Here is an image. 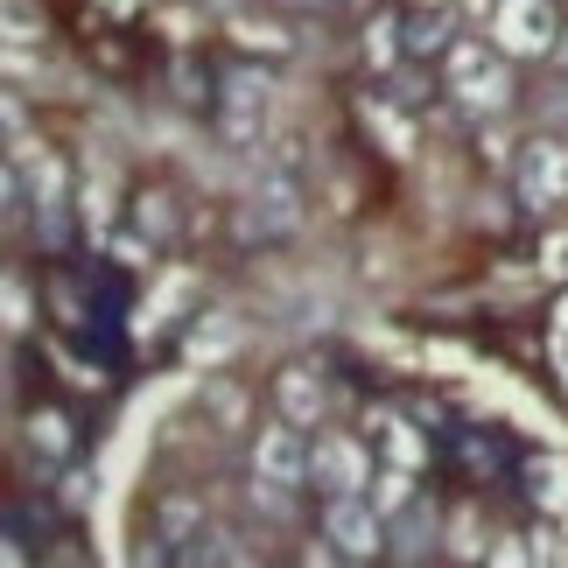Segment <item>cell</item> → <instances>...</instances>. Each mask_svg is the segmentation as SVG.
I'll return each mask as SVG.
<instances>
[{
  "instance_id": "2",
  "label": "cell",
  "mask_w": 568,
  "mask_h": 568,
  "mask_svg": "<svg viewBox=\"0 0 568 568\" xmlns=\"http://www.w3.org/2000/svg\"><path fill=\"white\" fill-rule=\"evenodd\" d=\"M323 534H331L337 555H352V561L379 555V540H386L379 506H373V498H358V491H337V498H331V513H323Z\"/></svg>"
},
{
  "instance_id": "11",
  "label": "cell",
  "mask_w": 568,
  "mask_h": 568,
  "mask_svg": "<svg viewBox=\"0 0 568 568\" xmlns=\"http://www.w3.org/2000/svg\"><path fill=\"white\" fill-rule=\"evenodd\" d=\"M407 498H414V485H407L400 470H386V477H373V506H379V513H400Z\"/></svg>"
},
{
  "instance_id": "7",
  "label": "cell",
  "mask_w": 568,
  "mask_h": 568,
  "mask_svg": "<svg viewBox=\"0 0 568 568\" xmlns=\"http://www.w3.org/2000/svg\"><path fill=\"white\" fill-rule=\"evenodd\" d=\"M260 120H267V78L239 71V78L225 84V134H232V141H253Z\"/></svg>"
},
{
  "instance_id": "14",
  "label": "cell",
  "mask_w": 568,
  "mask_h": 568,
  "mask_svg": "<svg viewBox=\"0 0 568 568\" xmlns=\"http://www.w3.org/2000/svg\"><path fill=\"white\" fill-rule=\"evenodd\" d=\"M386 36H393V21L379 14V21H373V42H365V50H373V63H386V57H393V42H386Z\"/></svg>"
},
{
  "instance_id": "1",
  "label": "cell",
  "mask_w": 568,
  "mask_h": 568,
  "mask_svg": "<svg viewBox=\"0 0 568 568\" xmlns=\"http://www.w3.org/2000/svg\"><path fill=\"white\" fill-rule=\"evenodd\" d=\"M555 8L548 0H498V14H491V42L506 57H540V50H555Z\"/></svg>"
},
{
  "instance_id": "5",
  "label": "cell",
  "mask_w": 568,
  "mask_h": 568,
  "mask_svg": "<svg viewBox=\"0 0 568 568\" xmlns=\"http://www.w3.org/2000/svg\"><path fill=\"white\" fill-rule=\"evenodd\" d=\"M310 477L337 498V491H365V485H373V464H365V449L344 443V435H316V443H310Z\"/></svg>"
},
{
  "instance_id": "10",
  "label": "cell",
  "mask_w": 568,
  "mask_h": 568,
  "mask_svg": "<svg viewBox=\"0 0 568 568\" xmlns=\"http://www.w3.org/2000/svg\"><path fill=\"white\" fill-rule=\"evenodd\" d=\"M449 29H456V21L449 14H422V21H414V36H407V50H443V42H449Z\"/></svg>"
},
{
  "instance_id": "8",
  "label": "cell",
  "mask_w": 568,
  "mask_h": 568,
  "mask_svg": "<svg viewBox=\"0 0 568 568\" xmlns=\"http://www.w3.org/2000/svg\"><path fill=\"white\" fill-rule=\"evenodd\" d=\"M281 414H288V422H316L323 414V386H316V373H281Z\"/></svg>"
},
{
  "instance_id": "12",
  "label": "cell",
  "mask_w": 568,
  "mask_h": 568,
  "mask_svg": "<svg viewBox=\"0 0 568 568\" xmlns=\"http://www.w3.org/2000/svg\"><path fill=\"white\" fill-rule=\"evenodd\" d=\"M386 428V443H393V456H400V464H414V456H422V449H414V435L400 428V422H379Z\"/></svg>"
},
{
  "instance_id": "15",
  "label": "cell",
  "mask_w": 568,
  "mask_h": 568,
  "mask_svg": "<svg viewBox=\"0 0 568 568\" xmlns=\"http://www.w3.org/2000/svg\"><path fill=\"white\" fill-rule=\"evenodd\" d=\"M8 323H14V331L29 323V302H21V281H8Z\"/></svg>"
},
{
  "instance_id": "6",
  "label": "cell",
  "mask_w": 568,
  "mask_h": 568,
  "mask_svg": "<svg viewBox=\"0 0 568 568\" xmlns=\"http://www.w3.org/2000/svg\"><path fill=\"white\" fill-rule=\"evenodd\" d=\"M561 190H568V155L548 141H534L527 162H519V196L527 204H561Z\"/></svg>"
},
{
  "instance_id": "3",
  "label": "cell",
  "mask_w": 568,
  "mask_h": 568,
  "mask_svg": "<svg viewBox=\"0 0 568 568\" xmlns=\"http://www.w3.org/2000/svg\"><path fill=\"white\" fill-rule=\"evenodd\" d=\"M295 428H302V422H288V428H267V435L253 443V477H260L267 491H295L302 477H310V443H302Z\"/></svg>"
},
{
  "instance_id": "16",
  "label": "cell",
  "mask_w": 568,
  "mask_h": 568,
  "mask_svg": "<svg viewBox=\"0 0 568 568\" xmlns=\"http://www.w3.org/2000/svg\"><path fill=\"white\" fill-rule=\"evenodd\" d=\"M561 365H568V344H561Z\"/></svg>"
},
{
  "instance_id": "9",
  "label": "cell",
  "mask_w": 568,
  "mask_h": 568,
  "mask_svg": "<svg viewBox=\"0 0 568 568\" xmlns=\"http://www.w3.org/2000/svg\"><path fill=\"white\" fill-rule=\"evenodd\" d=\"M534 498H540L548 513H561V506H568V470L555 464V456H548V464H534Z\"/></svg>"
},
{
  "instance_id": "4",
  "label": "cell",
  "mask_w": 568,
  "mask_h": 568,
  "mask_svg": "<svg viewBox=\"0 0 568 568\" xmlns=\"http://www.w3.org/2000/svg\"><path fill=\"white\" fill-rule=\"evenodd\" d=\"M456 99H464L470 113H506V99H513L506 63H491L477 42H464V50H456Z\"/></svg>"
},
{
  "instance_id": "13",
  "label": "cell",
  "mask_w": 568,
  "mask_h": 568,
  "mask_svg": "<svg viewBox=\"0 0 568 568\" xmlns=\"http://www.w3.org/2000/svg\"><path fill=\"white\" fill-rule=\"evenodd\" d=\"M36 443L42 449H63V422H57V414H36Z\"/></svg>"
}]
</instances>
